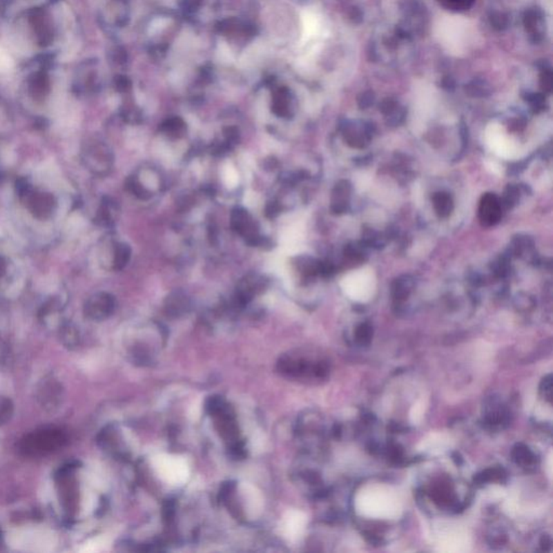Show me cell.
<instances>
[{"label":"cell","instance_id":"obj_1","mask_svg":"<svg viewBox=\"0 0 553 553\" xmlns=\"http://www.w3.org/2000/svg\"><path fill=\"white\" fill-rule=\"evenodd\" d=\"M357 514L374 520H396L403 511V503L398 492L387 484H367L355 497Z\"/></svg>","mask_w":553,"mask_h":553},{"label":"cell","instance_id":"obj_8","mask_svg":"<svg viewBox=\"0 0 553 553\" xmlns=\"http://www.w3.org/2000/svg\"><path fill=\"white\" fill-rule=\"evenodd\" d=\"M84 162L89 170L97 174H104L112 166L113 157L102 143L90 145L84 152Z\"/></svg>","mask_w":553,"mask_h":553},{"label":"cell","instance_id":"obj_15","mask_svg":"<svg viewBox=\"0 0 553 553\" xmlns=\"http://www.w3.org/2000/svg\"><path fill=\"white\" fill-rule=\"evenodd\" d=\"M189 308V300L182 292H173L166 300V310L168 315L180 317L187 313Z\"/></svg>","mask_w":553,"mask_h":553},{"label":"cell","instance_id":"obj_11","mask_svg":"<svg viewBox=\"0 0 553 553\" xmlns=\"http://www.w3.org/2000/svg\"><path fill=\"white\" fill-rule=\"evenodd\" d=\"M501 219V204L494 194H485L480 200L479 220L482 225L491 227Z\"/></svg>","mask_w":553,"mask_h":553},{"label":"cell","instance_id":"obj_7","mask_svg":"<svg viewBox=\"0 0 553 553\" xmlns=\"http://www.w3.org/2000/svg\"><path fill=\"white\" fill-rule=\"evenodd\" d=\"M116 300L108 293H97L87 300L85 305L86 317L93 321H102L114 313Z\"/></svg>","mask_w":553,"mask_h":553},{"label":"cell","instance_id":"obj_28","mask_svg":"<svg viewBox=\"0 0 553 553\" xmlns=\"http://www.w3.org/2000/svg\"><path fill=\"white\" fill-rule=\"evenodd\" d=\"M220 48H221V51H220V55H221L222 59L226 61L231 60V50H229V48H227V46L223 45L222 46V47L221 46H220Z\"/></svg>","mask_w":553,"mask_h":553},{"label":"cell","instance_id":"obj_4","mask_svg":"<svg viewBox=\"0 0 553 553\" xmlns=\"http://www.w3.org/2000/svg\"><path fill=\"white\" fill-rule=\"evenodd\" d=\"M77 465L68 464L55 474L57 489L60 494V501L63 508L68 516H74L75 510L77 507V484L75 478V470Z\"/></svg>","mask_w":553,"mask_h":553},{"label":"cell","instance_id":"obj_3","mask_svg":"<svg viewBox=\"0 0 553 553\" xmlns=\"http://www.w3.org/2000/svg\"><path fill=\"white\" fill-rule=\"evenodd\" d=\"M68 442V434L57 427H46L26 434L19 442V452L25 457L39 458L59 452Z\"/></svg>","mask_w":553,"mask_h":553},{"label":"cell","instance_id":"obj_19","mask_svg":"<svg viewBox=\"0 0 553 553\" xmlns=\"http://www.w3.org/2000/svg\"><path fill=\"white\" fill-rule=\"evenodd\" d=\"M131 258V249L128 244H118L115 248L114 269L122 271L129 263Z\"/></svg>","mask_w":553,"mask_h":553},{"label":"cell","instance_id":"obj_22","mask_svg":"<svg viewBox=\"0 0 553 553\" xmlns=\"http://www.w3.org/2000/svg\"><path fill=\"white\" fill-rule=\"evenodd\" d=\"M164 131L169 137H179L183 135L185 127H184L183 122H180V120H173V122H169L168 124H164Z\"/></svg>","mask_w":553,"mask_h":553},{"label":"cell","instance_id":"obj_29","mask_svg":"<svg viewBox=\"0 0 553 553\" xmlns=\"http://www.w3.org/2000/svg\"><path fill=\"white\" fill-rule=\"evenodd\" d=\"M277 166H278V162H277V160H275V158H269V160H268V159H266L265 160L266 170H273Z\"/></svg>","mask_w":553,"mask_h":553},{"label":"cell","instance_id":"obj_10","mask_svg":"<svg viewBox=\"0 0 553 553\" xmlns=\"http://www.w3.org/2000/svg\"><path fill=\"white\" fill-rule=\"evenodd\" d=\"M25 204L28 210L38 219H48L53 213L55 208V200L52 195L46 193H34L24 197Z\"/></svg>","mask_w":553,"mask_h":553},{"label":"cell","instance_id":"obj_9","mask_svg":"<svg viewBox=\"0 0 553 553\" xmlns=\"http://www.w3.org/2000/svg\"><path fill=\"white\" fill-rule=\"evenodd\" d=\"M302 23H303V36L302 43H315L324 37L327 34L324 21L320 13L315 9L308 8L302 12Z\"/></svg>","mask_w":553,"mask_h":553},{"label":"cell","instance_id":"obj_12","mask_svg":"<svg viewBox=\"0 0 553 553\" xmlns=\"http://www.w3.org/2000/svg\"><path fill=\"white\" fill-rule=\"evenodd\" d=\"M267 286V281L258 275H249L241 280L237 290V300L240 305H246L258 293L263 292Z\"/></svg>","mask_w":553,"mask_h":553},{"label":"cell","instance_id":"obj_25","mask_svg":"<svg viewBox=\"0 0 553 553\" xmlns=\"http://www.w3.org/2000/svg\"><path fill=\"white\" fill-rule=\"evenodd\" d=\"M518 189H516V187L512 186V185H509L506 193H505V204H506V206H514V204H516V200H518Z\"/></svg>","mask_w":553,"mask_h":553},{"label":"cell","instance_id":"obj_30","mask_svg":"<svg viewBox=\"0 0 553 553\" xmlns=\"http://www.w3.org/2000/svg\"><path fill=\"white\" fill-rule=\"evenodd\" d=\"M6 271H7V263H6L5 258L0 256V279L5 275Z\"/></svg>","mask_w":553,"mask_h":553},{"label":"cell","instance_id":"obj_27","mask_svg":"<svg viewBox=\"0 0 553 553\" xmlns=\"http://www.w3.org/2000/svg\"><path fill=\"white\" fill-rule=\"evenodd\" d=\"M166 23H168V20L166 19H158V20L154 21L153 24L151 25V32H158L159 30H162V28H166Z\"/></svg>","mask_w":553,"mask_h":553},{"label":"cell","instance_id":"obj_26","mask_svg":"<svg viewBox=\"0 0 553 553\" xmlns=\"http://www.w3.org/2000/svg\"><path fill=\"white\" fill-rule=\"evenodd\" d=\"M279 211H280V206L275 202H271L266 206V216L269 219H273V217L278 215Z\"/></svg>","mask_w":553,"mask_h":553},{"label":"cell","instance_id":"obj_20","mask_svg":"<svg viewBox=\"0 0 553 553\" xmlns=\"http://www.w3.org/2000/svg\"><path fill=\"white\" fill-rule=\"evenodd\" d=\"M14 412V405L9 398L0 399V425L10 422Z\"/></svg>","mask_w":553,"mask_h":553},{"label":"cell","instance_id":"obj_5","mask_svg":"<svg viewBox=\"0 0 553 553\" xmlns=\"http://www.w3.org/2000/svg\"><path fill=\"white\" fill-rule=\"evenodd\" d=\"M472 543L466 530L457 525L441 527L436 536V546L441 552L460 553L469 550Z\"/></svg>","mask_w":553,"mask_h":553},{"label":"cell","instance_id":"obj_13","mask_svg":"<svg viewBox=\"0 0 553 553\" xmlns=\"http://www.w3.org/2000/svg\"><path fill=\"white\" fill-rule=\"evenodd\" d=\"M350 185L347 181L338 182L335 185L332 193L331 208L336 214L344 213L347 211L349 204Z\"/></svg>","mask_w":553,"mask_h":553},{"label":"cell","instance_id":"obj_17","mask_svg":"<svg viewBox=\"0 0 553 553\" xmlns=\"http://www.w3.org/2000/svg\"><path fill=\"white\" fill-rule=\"evenodd\" d=\"M449 439L444 434H430L427 439L423 440L420 449L425 452H431V453H434V452L440 453V452L445 451V449L449 447Z\"/></svg>","mask_w":553,"mask_h":553},{"label":"cell","instance_id":"obj_21","mask_svg":"<svg viewBox=\"0 0 553 553\" xmlns=\"http://www.w3.org/2000/svg\"><path fill=\"white\" fill-rule=\"evenodd\" d=\"M392 286L398 296H405L409 292V289L412 288L413 280L409 275H403L401 278L397 279Z\"/></svg>","mask_w":553,"mask_h":553},{"label":"cell","instance_id":"obj_14","mask_svg":"<svg viewBox=\"0 0 553 553\" xmlns=\"http://www.w3.org/2000/svg\"><path fill=\"white\" fill-rule=\"evenodd\" d=\"M61 398V386L53 380H49L39 389V400L46 407H55Z\"/></svg>","mask_w":553,"mask_h":553},{"label":"cell","instance_id":"obj_2","mask_svg":"<svg viewBox=\"0 0 553 553\" xmlns=\"http://www.w3.org/2000/svg\"><path fill=\"white\" fill-rule=\"evenodd\" d=\"M476 25L463 15L444 14L434 25V36L447 52L464 57L476 45Z\"/></svg>","mask_w":553,"mask_h":553},{"label":"cell","instance_id":"obj_16","mask_svg":"<svg viewBox=\"0 0 553 553\" xmlns=\"http://www.w3.org/2000/svg\"><path fill=\"white\" fill-rule=\"evenodd\" d=\"M432 201H434V210L440 217H447L453 211V208H454L453 199L447 193L440 191V193L434 194Z\"/></svg>","mask_w":553,"mask_h":553},{"label":"cell","instance_id":"obj_23","mask_svg":"<svg viewBox=\"0 0 553 553\" xmlns=\"http://www.w3.org/2000/svg\"><path fill=\"white\" fill-rule=\"evenodd\" d=\"M425 409H426V407H425V403L423 400H420L417 403H415L414 407L411 409V413H409V418H411V422H412L413 424L417 425L422 422Z\"/></svg>","mask_w":553,"mask_h":553},{"label":"cell","instance_id":"obj_18","mask_svg":"<svg viewBox=\"0 0 553 553\" xmlns=\"http://www.w3.org/2000/svg\"><path fill=\"white\" fill-rule=\"evenodd\" d=\"M60 338L63 345L70 349H72L79 344V334H78L77 329L75 328L72 323H66L63 325L60 330Z\"/></svg>","mask_w":553,"mask_h":553},{"label":"cell","instance_id":"obj_6","mask_svg":"<svg viewBox=\"0 0 553 553\" xmlns=\"http://www.w3.org/2000/svg\"><path fill=\"white\" fill-rule=\"evenodd\" d=\"M231 229L246 239L251 246H264L265 239L258 235V227L256 222L244 208H236L231 213Z\"/></svg>","mask_w":553,"mask_h":553},{"label":"cell","instance_id":"obj_24","mask_svg":"<svg viewBox=\"0 0 553 553\" xmlns=\"http://www.w3.org/2000/svg\"><path fill=\"white\" fill-rule=\"evenodd\" d=\"M128 188H129L130 191H132L135 196L139 197L141 199H147L151 197V194H149L148 191L146 189L143 188L141 184L137 181L135 179H131L128 181Z\"/></svg>","mask_w":553,"mask_h":553}]
</instances>
